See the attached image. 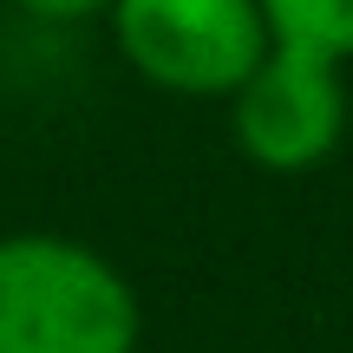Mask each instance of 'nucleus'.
Wrapping results in <instances>:
<instances>
[{"label":"nucleus","instance_id":"20e7f679","mask_svg":"<svg viewBox=\"0 0 353 353\" xmlns=\"http://www.w3.org/2000/svg\"><path fill=\"white\" fill-rule=\"evenodd\" d=\"M268 20V39L314 59H353V0H255Z\"/></svg>","mask_w":353,"mask_h":353},{"label":"nucleus","instance_id":"7ed1b4c3","mask_svg":"<svg viewBox=\"0 0 353 353\" xmlns=\"http://www.w3.org/2000/svg\"><path fill=\"white\" fill-rule=\"evenodd\" d=\"M341 125H347V92L334 59L268 46V59L236 85V144L268 170L321 164Z\"/></svg>","mask_w":353,"mask_h":353},{"label":"nucleus","instance_id":"f03ea898","mask_svg":"<svg viewBox=\"0 0 353 353\" xmlns=\"http://www.w3.org/2000/svg\"><path fill=\"white\" fill-rule=\"evenodd\" d=\"M112 33L151 85L183 99L236 92L275 46L255 0H112Z\"/></svg>","mask_w":353,"mask_h":353},{"label":"nucleus","instance_id":"39448f33","mask_svg":"<svg viewBox=\"0 0 353 353\" xmlns=\"http://www.w3.org/2000/svg\"><path fill=\"white\" fill-rule=\"evenodd\" d=\"M20 13H33V20H52V26H65V20H92V13H105L112 0H13Z\"/></svg>","mask_w":353,"mask_h":353},{"label":"nucleus","instance_id":"f257e3e1","mask_svg":"<svg viewBox=\"0 0 353 353\" xmlns=\"http://www.w3.org/2000/svg\"><path fill=\"white\" fill-rule=\"evenodd\" d=\"M138 294L72 236H0V353H131Z\"/></svg>","mask_w":353,"mask_h":353}]
</instances>
